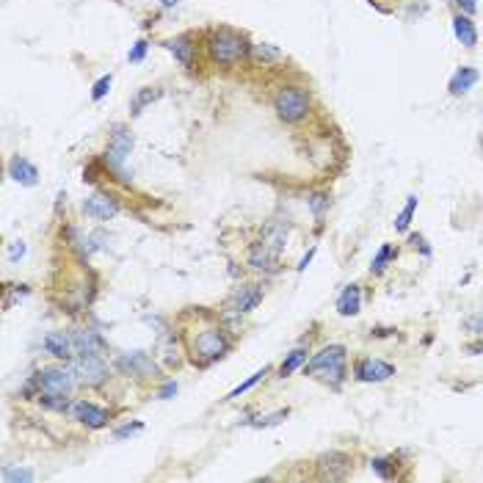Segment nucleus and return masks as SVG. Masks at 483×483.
Segmentation results:
<instances>
[{
    "mask_svg": "<svg viewBox=\"0 0 483 483\" xmlns=\"http://www.w3.org/2000/svg\"><path fill=\"white\" fill-rule=\"evenodd\" d=\"M9 177L14 180V183H20V185H36L39 183V168L34 166L25 155H14L11 161H9Z\"/></svg>",
    "mask_w": 483,
    "mask_h": 483,
    "instance_id": "nucleus-16",
    "label": "nucleus"
},
{
    "mask_svg": "<svg viewBox=\"0 0 483 483\" xmlns=\"http://www.w3.org/2000/svg\"><path fill=\"white\" fill-rule=\"evenodd\" d=\"M144 428V422H127V425H122V428H116L113 431V439H127V437H133V434H138Z\"/></svg>",
    "mask_w": 483,
    "mask_h": 483,
    "instance_id": "nucleus-34",
    "label": "nucleus"
},
{
    "mask_svg": "<svg viewBox=\"0 0 483 483\" xmlns=\"http://www.w3.org/2000/svg\"><path fill=\"white\" fill-rule=\"evenodd\" d=\"M246 263H249V268H254V271L276 273L279 271V252H273L268 243L257 240V243L249 246V252H246Z\"/></svg>",
    "mask_w": 483,
    "mask_h": 483,
    "instance_id": "nucleus-11",
    "label": "nucleus"
},
{
    "mask_svg": "<svg viewBox=\"0 0 483 483\" xmlns=\"http://www.w3.org/2000/svg\"><path fill=\"white\" fill-rule=\"evenodd\" d=\"M161 94H163V91H161L158 86H144V88H138V91L133 94V100H130V113L138 116L147 106H152L155 100H161Z\"/></svg>",
    "mask_w": 483,
    "mask_h": 483,
    "instance_id": "nucleus-23",
    "label": "nucleus"
},
{
    "mask_svg": "<svg viewBox=\"0 0 483 483\" xmlns=\"http://www.w3.org/2000/svg\"><path fill=\"white\" fill-rule=\"evenodd\" d=\"M208 53H210V61L218 66H235L249 56V47L243 34H238L230 25H218L208 34Z\"/></svg>",
    "mask_w": 483,
    "mask_h": 483,
    "instance_id": "nucleus-1",
    "label": "nucleus"
},
{
    "mask_svg": "<svg viewBox=\"0 0 483 483\" xmlns=\"http://www.w3.org/2000/svg\"><path fill=\"white\" fill-rule=\"evenodd\" d=\"M359 310H362V290H359V285H348L340 298H337V312L340 315H357Z\"/></svg>",
    "mask_w": 483,
    "mask_h": 483,
    "instance_id": "nucleus-22",
    "label": "nucleus"
},
{
    "mask_svg": "<svg viewBox=\"0 0 483 483\" xmlns=\"http://www.w3.org/2000/svg\"><path fill=\"white\" fill-rule=\"evenodd\" d=\"M168 53L177 59V61L183 63L185 69H193V63H196V44H193V39H190L188 34H183V36H174V39H168L166 44Z\"/></svg>",
    "mask_w": 483,
    "mask_h": 483,
    "instance_id": "nucleus-18",
    "label": "nucleus"
},
{
    "mask_svg": "<svg viewBox=\"0 0 483 483\" xmlns=\"http://www.w3.org/2000/svg\"><path fill=\"white\" fill-rule=\"evenodd\" d=\"M307 205H310V210L315 218H323V213L329 210V193H323V190H312L310 196H307Z\"/></svg>",
    "mask_w": 483,
    "mask_h": 483,
    "instance_id": "nucleus-28",
    "label": "nucleus"
},
{
    "mask_svg": "<svg viewBox=\"0 0 483 483\" xmlns=\"http://www.w3.org/2000/svg\"><path fill=\"white\" fill-rule=\"evenodd\" d=\"M478 78H481V72H478V69H472V66H462V69L450 78L447 88H450V94H453V97H459V94H467L472 86L478 83Z\"/></svg>",
    "mask_w": 483,
    "mask_h": 483,
    "instance_id": "nucleus-21",
    "label": "nucleus"
},
{
    "mask_svg": "<svg viewBox=\"0 0 483 483\" xmlns=\"http://www.w3.org/2000/svg\"><path fill=\"white\" fill-rule=\"evenodd\" d=\"M315 252H317V246H312L310 252L304 254V257L298 260V265H295V271H298V273H304V271H307V268H310V263H312V257H315Z\"/></svg>",
    "mask_w": 483,
    "mask_h": 483,
    "instance_id": "nucleus-36",
    "label": "nucleus"
},
{
    "mask_svg": "<svg viewBox=\"0 0 483 483\" xmlns=\"http://www.w3.org/2000/svg\"><path fill=\"white\" fill-rule=\"evenodd\" d=\"M116 213H119L116 196H111L106 190H94L91 196H86L83 215H88V218H94V221H111Z\"/></svg>",
    "mask_w": 483,
    "mask_h": 483,
    "instance_id": "nucleus-9",
    "label": "nucleus"
},
{
    "mask_svg": "<svg viewBox=\"0 0 483 483\" xmlns=\"http://www.w3.org/2000/svg\"><path fill=\"white\" fill-rule=\"evenodd\" d=\"M174 395H177V384H174V381H166V384L161 387V392H158V398H163V400L174 398Z\"/></svg>",
    "mask_w": 483,
    "mask_h": 483,
    "instance_id": "nucleus-37",
    "label": "nucleus"
},
{
    "mask_svg": "<svg viewBox=\"0 0 483 483\" xmlns=\"http://www.w3.org/2000/svg\"><path fill=\"white\" fill-rule=\"evenodd\" d=\"M354 376L359 381H367V384H378V381H387V378L395 376V367L390 365V362H384V359H359L357 367H354Z\"/></svg>",
    "mask_w": 483,
    "mask_h": 483,
    "instance_id": "nucleus-10",
    "label": "nucleus"
},
{
    "mask_svg": "<svg viewBox=\"0 0 483 483\" xmlns=\"http://www.w3.org/2000/svg\"><path fill=\"white\" fill-rule=\"evenodd\" d=\"M72 342H75V357H106L108 354V342L91 329L75 332Z\"/></svg>",
    "mask_w": 483,
    "mask_h": 483,
    "instance_id": "nucleus-14",
    "label": "nucleus"
},
{
    "mask_svg": "<svg viewBox=\"0 0 483 483\" xmlns=\"http://www.w3.org/2000/svg\"><path fill=\"white\" fill-rule=\"evenodd\" d=\"M395 254H398V252H395V249H392L390 243H384V246L378 249L376 257H373V263H370V271H373V273H381L384 268H387V263H390V260H392Z\"/></svg>",
    "mask_w": 483,
    "mask_h": 483,
    "instance_id": "nucleus-29",
    "label": "nucleus"
},
{
    "mask_svg": "<svg viewBox=\"0 0 483 483\" xmlns=\"http://www.w3.org/2000/svg\"><path fill=\"white\" fill-rule=\"evenodd\" d=\"M409 240H412V243H415V249H417V246H420V252L425 254V257H431V249H428V246H425V240H422V235H412V238H409Z\"/></svg>",
    "mask_w": 483,
    "mask_h": 483,
    "instance_id": "nucleus-40",
    "label": "nucleus"
},
{
    "mask_svg": "<svg viewBox=\"0 0 483 483\" xmlns=\"http://www.w3.org/2000/svg\"><path fill=\"white\" fill-rule=\"evenodd\" d=\"M22 257H25V243L17 240V243L9 249V260H11V263H17V260H22Z\"/></svg>",
    "mask_w": 483,
    "mask_h": 483,
    "instance_id": "nucleus-38",
    "label": "nucleus"
},
{
    "mask_svg": "<svg viewBox=\"0 0 483 483\" xmlns=\"http://www.w3.org/2000/svg\"><path fill=\"white\" fill-rule=\"evenodd\" d=\"M345 345H326L323 351H317L315 357L310 359V365L304 367V373L312 378H320L326 381L329 387H340L345 381Z\"/></svg>",
    "mask_w": 483,
    "mask_h": 483,
    "instance_id": "nucleus-4",
    "label": "nucleus"
},
{
    "mask_svg": "<svg viewBox=\"0 0 483 483\" xmlns=\"http://www.w3.org/2000/svg\"><path fill=\"white\" fill-rule=\"evenodd\" d=\"M133 144H136V138H133L130 127L127 125L111 127V138H108V149H106V166L111 168L119 180H125V183L133 180V171H127V158H130V152H133Z\"/></svg>",
    "mask_w": 483,
    "mask_h": 483,
    "instance_id": "nucleus-6",
    "label": "nucleus"
},
{
    "mask_svg": "<svg viewBox=\"0 0 483 483\" xmlns=\"http://www.w3.org/2000/svg\"><path fill=\"white\" fill-rule=\"evenodd\" d=\"M417 202H420L417 196H409V199H406V208H403V210L398 213V218H395V230L398 232L409 230V224H412V218H415V210H417Z\"/></svg>",
    "mask_w": 483,
    "mask_h": 483,
    "instance_id": "nucleus-26",
    "label": "nucleus"
},
{
    "mask_svg": "<svg viewBox=\"0 0 483 483\" xmlns=\"http://www.w3.org/2000/svg\"><path fill=\"white\" fill-rule=\"evenodd\" d=\"M72 370L83 387H103L111 376L106 357H78L72 362Z\"/></svg>",
    "mask_w": 483,
    "mask_h": 483,
    "instance_id": "nucleus-7",
    "label": "nucleus"
},
{
    "mask_svg": "<svg viewBox=\"0 0 483 483\" xmlns=\"http://www.w3.org/2000/svg\"><path fill=\"white\" fill-rule=\"evenodd\" d=\"M268 373H271V367H263V370H257V373H254V376H249V378H246V381H240V384H238V387L232 390L230 395H227V400H232V398H240L243 392H249V390H252L254 384H260V381H263V378L268 376Z\"/></svg>",
    "mask_w": 483,
    "mask_h": 483,
    "instance_id": "nucleus-27",
    "label": "nucleus"
},
{
    "mask_svg": "<svg viewBox=\"0 0 483 483\" xmlns=\"http://www.w3.org/2000/svg\"><path fill=\"white\" fill-rule=\"evenodd\" d=\"M307 357H310V348H295V351H290L288 354V359L279 365V370H276V376L279 378H288L290 373H295L304 362H307Z\"/></svg>",
    "mask_w": 483,
    "mask_h": 483,
    "instance_id": "nucleus-25",
    "label": "nucleus"
},
{
    "mask_svg": "<svg viewBox=\"0 0 483 483\" xmlns=\"http://www.w3.org/2000/svg\"><path fill=\"white\" fill-rule=\"evenodd\" d=\"M453 34L464 47H475L478 44V31H475V22L469 20V14H456L453 17Z\"/></svg>",
    "mask_w": 483,
    "mask_h": 483,
    "instance_id": "nucleus-20",
    "label": "nucleus"
},
{
    "mask_svg": "<svg viewBox=\"0 0 483 483\" xmlns=\"http://www.w3.org/2000/svg\"><path fill=\"white\" fill-rule=\"evenodd\" d=\"M290 412L288 409H279V412H273V415H265V417H257V420H249L246 425H252V428H271V425H279V422L285 420Z\"/></svg>",
    "mask_w": 483,
    "mask_h": 483,
    "instance_id": "nucleus-30",
    "label": "nucleus"
},
{
    "mask_svg": "<svg viewBox=\"0 0 483 483\" xmlns=\"http://www.w3.org/2000/svg\"><path fill=\"white\" fill-rule=\"evenodd\" d=\"M177 3H180V0H161V6H163V9H174Z\"/></svg>",
    "mask_w": 483,
    "mask_h": 483,
    "instance_id": "nucleus-41",
    "label": "nucleus"
},
{
    "mask_svg": "<svg viewBox=\"0 0 483 483\" xmlns=\"http://www.w3.org/2000/svg\"><path fill=\"white\" fill-rule=\"evenodd\" d=\"M147 50H149L147 39H138V42L133 44V50L127 53V61H130V63H141L144 59H147Z\"/></svg>",
    "mask_w": 483,
    "mask_h": 483,
    "instance_id": "nucleus-33",
    "label": "nucleus"
},
{
    "mask_svg": "<svg viewBox=\"0 0 483 483\" xmlns=\"http://www.w3.org/2000/svg\"><path fill=\"white\" fill-rule=\"evenodd\" d=\"M111 83H113V75H103V78L94 83V88H91V100H94V103H100L108 91H111Z\"/></svg>",
    "mask_w": 483,
    "mask_h": 483,
    "instance_id": "nucleus-32",
    "label": "nucleus"
},
{
    "mask_svg": "<svg viewBox=\"0 0 483 483\" xmlns=\"http://www.w3.org/2000/svg\"><path fill=\"white\" fill-rule=\"evenodd\" d=\"M249 59H252L257 66H260V63L265 66V63L271 61H285V53H282L279 47H273V44L263 42V44H252V47H249Z\"/></svg>",
    "mask_w": 483,
    "mask_h": 483,
    "instance_id": "nucleus-24",
    "label": "nucleus"
},
{
    "mask_svg": "<svg viewBox=\"0 0 483 483\" xmlns=\"http://www.w3.org/2000/svg\"><path fill=\"white\" fill-rule=\"evenodd\" d=\"M116 367L125 373V376H133V378H149L161 376V370H158V365H155V359L144 354V351H130V354H122V357L116 359Z\"/></svg>",
    "mask_w": 483,
    "mask_h": 483,
    "instance_id": "nucleus-8",
    "label": "nucleus"
},
{
    "mask_svg": "<svg viewBox=\"0 0 483 483\" xmlns=\"http://www.w3.org/2000/svg\"><path fill=\"white\" fill-rule=\"evenodd\" d=\"M312 108V97L307 88L301 86H282L276 94H273V111L276 116L285 122V125H298L307 119Z\"/></svg>",
    "mask_w": 483,
    "mask_h": 483,
    "instance_id": "nucleus-5",
    "label": "nucleus"
},
{
    "mask_svg": "<svg viewBox=\"0 0 483 483\" xmlns=\"http://www.w3.org/2000/svg\"><path fill=\"white\" fill-rule=\"evenodd\" d=\"M464 329L472 335H483V315H469L464 320Z\"/></svg>",
    "mask_w": 483,
    "mask_h": 483,
    "instance_id": "nucleus-35",
    "label": "nucleus"
},
{
    "mask_svg": "<svg viewBox=\"0 0 483 483\" xmlns=\"http://www.w3.org/2000/svg\"><path fill=\"white\" fill-rule=\"evenodd\" d=\"M453 3L462 9V14H472L478 9V0H453Z\"/></svg>",
    "mask_w": 483,
    "mask_h": 483,
    "instance_id": "nucleus-39",
    "label": "nucleus"
},
{
    "mask_svg": "<svg viewBox=\"0 0 483 483\" xmlns=\"http://www.w3.org/2000/svg\"><path fill=\"white\" fill-rule=\"evenodd\" d=\"M288 238H290V227H288V221H279V218L268 221V224L260 230V240H263V243H268L273 252H279V254L285 252Z\"/></svg>",
    "mask_w": 483,
    "mask_h": 483,
    "instance_id": "nucleus-17",
    "label": "nucleus"
},
{
    "mask_svg": "<svg viewBox=\"0 0 483 483\" xmlns=\"http://www.w3.org/2000/svg\"><path fill=\"white\" fill-rule=\"evenodd\" d=\"M42 348L53 359H61V362H69L75 357V342H72V335H66V332H47L42 340Z\"/></svg>",
    "mask_w": 483,
    "mask_h": 483,
    "instance_id": "nucleus-15",
    "label": "nucleus"
},
{
    "mask_svg": "<svg viewBox=\"0 0 483 483\" xmlns=\"http://www.w3.org/2000/svg\"><path fill=\"white\" fill-rule=\"evenodd\" d=\"M72 417L78 422H83L86 428H106L111 415H108L103 406L91 403V400H75L72 403Z\"/></svg>",
    "mask_w": 483,
    "mask_h": 483,
    "instance_id": "nucleus-13",
    "label": "nucleus"
},
{
    "mask_svg": "<svg viewBox=\"0 0 483 483\" xmlns=\"http://www.w3.org/2000/svg\"><path fill=\"white\" fill-rule=\"evenodd\" d=\"M263 301V288L260 285H240L235 288L230 295V310L232 312H240V315H249L260 307Z\"/></svg>",
    "mask_w": 483,
    "mask_h": 483,
    "instance_id": "nucleus-12",
    "label": "nucleus"
},
{
    "mask_svg": "<svg viewBox=\"0 0 483 483\" xmlns=\"http://www.w3.org/2000/svg\"><path fill=\"white\" fill-rule=\"evenodd\" d=\"M34 478H36V475H34L31 469H22V467H14V469H11V467H6V469H3V481H6V483H11V481H34Z\"/></svg>",
    "mask_w": 483,
    "mask_h": 483,
    "instance_id": "nucleus-31",
    "label": "nucleus"
},
{
    "mask_svg": "<svg viewBox=\"0 0 483 483\" xmlns=\"http://www.w3.org/2000/svg\"><path fill=\"white\" fill-rule=\"evenodd\" d=\"M78 384L81 381L75 376V370L66 365L42 367L31 378V390H36V398H72Z\"/></svg>",
    "mask_w": 483,
    "mask_h": 483,
    "instance_id": "nucleus-3",
    "label": "nucleus"
},
{
    "mask_svg": "<svg viewBox=\"0 0 483 483\" xmlns=\"http://www.w3.org/2000/svg\"><path fill=\"white\" fill-rule=\"evenodd\" d=\"M320 469H326L320 478L323 481H342L348 472H351V459L348 456H342V453H329V456H323L320 464H317Z\"/></svg>",
    "mask_w": 483,
    "mask_h": 483,
    "instance_id": "nucleus-19",
    "label": "nucleus"
},
{
    "mask_svg": "<svg viewBox=\"0 0 483 483\" xmlns=\"http://www.w3.org/2000/svg\"><path fill=\"white\" fill-rule=\"evenodd\" d=\"M230 348H232V340L227 337V329L218 326V323H210V326L199 329V332L188 340L190 362L199 365V367H208L213 362H218Z\"/></svg>",
    "mask_w": 483,
    "mask_h": 483,
    "instance_id": "nucleus-2",
    "label": "nucleus"
}]
</instances>
